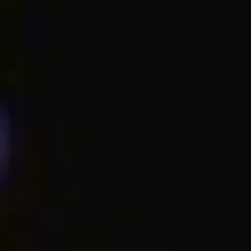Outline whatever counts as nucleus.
<instances>
[{
  "label": "nucleus",
  "mask_w": 251,
  "mask_h": 251,
  "mask_svg": "<svg viewBox=\"0 0 251 251\" xmlns=\"http://www.w3.org/2000/svg\"><path fill=\"white\" fill-rule=\"evenodd\" d=\"M0 157H8V126H0Z\"/></svg>",
  "instance_id": "nucleus-1"
}]
</instances>
